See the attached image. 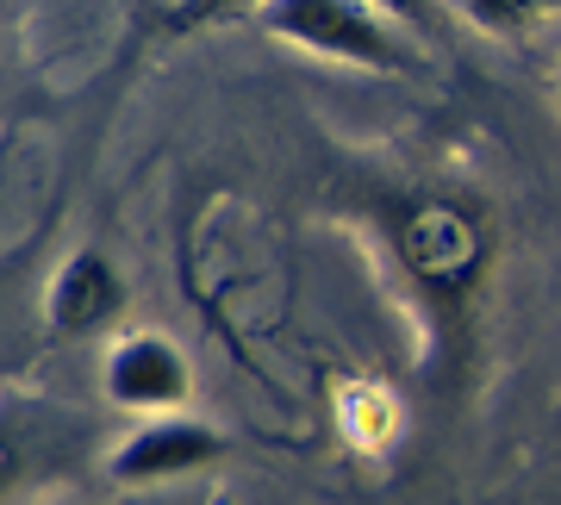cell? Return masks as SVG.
Wrapping results in <instances>:
<instances>
[{
    "label": "cell",
    "mask_w": 561,
    "mask_h": 505,
    "mask_svg": "<svg viewBox=\"0 0 561 505\" xmlns=\"http://www.w3.org/2000/svg\"><path fill=\"white\" fill-rule=\"evenodd\" d=\"M225 456V431L194 418V412H157L144 418L131 437L113 444L106 456V481L113 486H169V481H187V474H206V468Z\"/></svg>",
    "instance_id": "cell-3"
},
{
    "label": "cell",
    "mask_w": 561,
    "mask_h": 505,
    "mask_svg": "<svg viewBox=\"0 0 561 505\" xmlns=\"http://www.w3.org/2000/svg\"><path fill=\"white\" fill-rule=\"evenodd\" d=\"M238 13H250V20H256L262 0H175V7H169V25H175V32H201V25L238 20Z\"/></svg>",
    "instance_id": "cell-8"
},
{
    "label": "cell",
    "mask_w": 561,
    "mask_h": 505,
    "mask_svg": "<svg viewBox=\"0 0 561 505\" xmlns=\"http://www.w3.org/2000/svg\"><path fill=\"white\" fill-rule=\"evenodd\" d=\"M556 94H561V62H556Z\"/></svg>",
    "instance_id": "cell-10"
},
{
    "label": "cell",
    "mask_w": 561,
    "mask_h": 505,
    "mask_svg": "<svg viewBox=\"0 0 561 505\" xmlns=\"http://www.w3.org/2000/svg\"><path fill=\"white\" fill-rule=\"evenodd\" d=\"M375 13H387L393 25H405V32H419V25H431V0H368Z\"/></svg>",
    "instance_id": "cell-9"
},
{
    "label": "cell",
    "mask_w": 561,
    "mask_h": 505,
    "mask_svg": "<svg viewBox=\"0 0 561 505\" xmlns=\"http://www.w3.org/2000/svg\"><path fill=\"white\" fill-rule=\"evenodd\" d=\"M57 456V425L44 405H0V505Z\"/></svg>",
    "instance_id": "cell-6"
},
{
    "label": "cell",
    "mask_w": 561,
    "mask_h": 505,
    "mask_svg": "<svg viewBox=\"0 0 561 505\" xmlns=\"http://www.w3.org/2000/svg\"><path fill=\"white\" fill-rule=\"evenodd\" d=\"M119 312H125V275L113 268V256H101V250L62 256V268L44 287V324L57 337H69V344L101 337L106 324H119Z\"/></svg>",
    "instance_id": "cell-5"
},
{
    "label": "cell",
    "mask_w": 561,
    "mask_h": 505,
    "mask_svg": "<svg viewBox=\"0 0 561 505\" xmlns=\"http://www.w3.org/2000/svg\"><path fill=\"white\" fill-rule=\"evenodd\" d=\"M493 256V231L474 206L461 200H419L400 219V263L412 268V282L456 312L486 275Z\"/></svg>",
    "instance_id": "cell-2"
},
{
    "label": "cell",
    "mask_w": 561,
    "mask_h": 505,
    "mask_svg": "<svg viewBox=\"0 0 561 505\" xmlns=\"http://www.w3.org/2000/svg\"><path fill=\"white\" fill-rule=\"evenodd\" d=\"M256 25L324 62H350V69H375V76L419 69V44L405 38V25L375 13L368 0H262Z\"/></svg>",
    "instance_id": "cell-1"
},
{
    "label": "cell",
    "mask_w": 561,
    "mask_h": 505,
    "mask_svg": "<svg viewBox=\"0 0 561 505\" xmlns=\"http://www.w3.org/2000/svg\"><path fill=\"white\" fill-rule=\"evenodd\" d=\"M101 393H106V405L138 412V418L187 412V400H194V363L162 331H125L101 363Z\"/></svg>",
    "instance_id": "cell-4"
},
{
    "label": "cell",
    "mask_w": 561,
    "mask_h": 505,
    "mask_svg": "<svg viewBox=\"0 0 561 505\" xmlns=\"http://www.w3.org/2000/svg\"><path fill=\"white\" fill-rule=\"evenodd\" d=\"M449 7H456L474 32L505 38V44H518V38H530V32H542V25L561 13V0H449Z\"/></svg>",
    "instance_id": "cell-7"
}]
</instances>
